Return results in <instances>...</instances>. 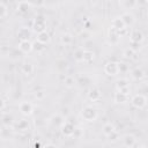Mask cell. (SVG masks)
I'll list each match as a JSON object with an SVG mask.
<instances>
[{"label": "cell", "instance_id": "obj_25", "mask_svg": "<svg viewBox=\"0 0 148 148\" xmlns=\"http://www.w3.org/2000/svg\"><path fill=\"white\" fill-rule=\"evenodd\" d=\"M83 52H84L83 49H77V50L75 51V53H74V58H75V60H77V61H82V59H83Z\"/></svg>", "mask_w": 148, "mask_h": 148}, {"label": "cell", "instance_id": "obj_17", "mask_svg": "<svg viewBox=\"0 0 148 148\" xmlns=\"http://www.w3.org/2000/svg\"><path fill=\"white\" fill-rule=\"evenodd\" d=\"M120 17L123 18V21H124V23L126 24V27H127V25H131V24L134 22V18H133V16H132L130 13H124Z\"/></svg>", "mask_w": 148, "mask_h": 148}, {"label": "cell", "instance_id": "obj_14", "mask_svg": "<svg viewBox=\"0 0 148 148\" xmlns=\"http://www.w3.org/2000/svg\"><path fill=\"white\" fill-rule=\"evenodd\" d=\"M37 40L43 43V44H47L50 42V35L46 31H42L37 35Z\"/></svg>", "mask_w": 148, "mask_h": 148}, {"label": "cell", "instance_id": "obj_20", "mask_svg": "<svg viewBox=\"0 0 148 148\" xmlns=\"http://www.w3.org/2000/svg\"><path fill=\"white\" fill-rule=\"evenodd\" d=\"M28 127H29V124H28V121L24 120V119L20 120V121L16 123V125H15V128H17V130H20V131H25V130H28Z\"/></svg>", "mask_w": 148, "mask_h": 148}, {"label": "cell", "instance_id": "obj_8", "mask_svg": "<svg viewBox=\"0 0 148 148\" xmlns=\"http://www.w3.org/2000/svg\"><path fill=\"white\" fill-rule=\"evenodd\" d=\"M74 131H75V127H74V125L71 124L69 121H65V123L62 124V126H61V132H62V134L66 135V136H72L73 133H74Z\"/></svg>", "mask_w": 148, "mask_h": 148}, {"label": "cell", "instance_id": "obj_15", "mask_svg": "<svg viewBox=\"0 0 148 148\" xmlns=\"http://www.w3.org/2000/svg\"><path fill=\"white\" fill-rule=\"evenodd\" d=\"M131 75L134 80H141L143 76H145V73L141 68H134L132 72H131Z\"/></svg>", "mask_w": 148, "mask_h": 148}, {"label": "cell", "instance_id": "obj_12", "mask_svg": "<svg viewBox=\"0 0 148 148\" xmlns=\"http://www.w3.org/2000/svg\"><path fill=\"white\" fill-rule=\"evenodd\" d=\"M131 42H134V43H141L142 39H143V35L141 31L139 30H133L131 32Z\"/></svg>", "mask_w": 148, "mask_h": 148}, {"label": "cell", "instance_id": "obj_24", "mask_svg": "<svg viewBox=\"0 0 148 148\" xmlns=\"http://www.w3.org/2000/svg\"><path fill=\"white\" fill-rule=\"evenodd\" d=\"M12 120H13V117H12L9 113L2 116V125H5V126H9V124H12Z\"/></svg>", "mask_w": 148, "mask_h": 148}, {"label": "cell", "instance_id": "obj_3", "mask_svg": "<svg viewBox=\"0 0 148 148\" xmlns=\"http://www.w3.org/2000/svg\"><path fill=\"white\" fill-rule=\"evenodd\" d=\"M131 103L134 108L136 109H142L146 106V103H147V99L145 97V95L142 94H136L132 99H131Z\"/></svg>", "mask_w": 148, "mask_h": 148}, {"label": "cell", "instance_id": "obj_11", "mask_svg": "<svg viewBox=\"0 0 148 148\" xmlns=\"http://www.w3.org/2000/svg\"><path fill=\"white\" fill-rule=\"evenodd\" d=\"M88 97H89V99H91V101L96 102V101L101 99L102 94H101L99 89H97V88H91V89H90V91L88 92Z\"/></svg>", "mask_w": 148, "mask_h": 148}, {"label": "cell", "instance_id": "obj_10", "mask_svg": "<svg viewBox=\"0 0 148 148\" xmlns=\"http://www.w3.org/2000/svg\"><path fill=\"white\" fill-rule=\"evenodd\" d=\"M17 36H18L20 40H25V39H29V37L31 36V31H30L28 28L22 27V28L18 29V31H17Z\"/></svg>", "mask_w": 148, "mask_h": 148}, {"label": "cell", "instance_id": "obj_29", "mask_svg": "<svg viewBox=\"0 0 148 148\" xmlns=\"http://www.w3.org/2000/svg\"><path fill=\"white\" fill-rule=\"evenodd\" d=\"M134 53H135V51H134L132 47H128V49H127V50L124 52V56H125L126 58H132Z\"/></svg>", "mask_w": 148, "mask_h": 148}, {"label": "cell", "instance_id": "obj_30", "mask_svg": "<svg viewBox=\"0 0 148 148\" xmlns=\"http://www.w3.org/2000/svg\"><path fill=\"white\" fill-rule=\"evenodd\" d=\"M118 68H119V73L126 72L128 69V67H127V65L125 62H118Z\"/></svg>", "mask_w": 148, "mask_h": 148}, {"label": "cell", "instance_id": "obj_16", "mask_svg": "<svg viewBox=\"0 0 148 148\" xmlns=\"http://www.w3.org/2000/svg\"><path fill=\"white\" fill-rule=\"evenodd\" d=\"M94 57H95V53L92 51H89V50H84L83 52V59L82 61L84 62H91L94 60Z\"/></svg>", "mask_w": 148, "mask_h": 148}, {"label": "cell", "instance_id": "obj_7", "mask_svg": "<svg viewBox=\"0 0 148 148\" xmlns=\"http://www.w3.org/2000/svg\"><path fill=\"white\" fill-rule=\"evenodd\" d=\"M18 49H20L23 53H29L30 51L34 50V44H32L29 39L20 40V43H18Z\"/></svg>", "mask_w": 148, "mask_h": 148}, {"label": "cell", "instance_id": "obj_13", "mask_svg": "<svg viewBox=\"0 0 148 148\" xmlns=\"http://www.w3.org/2000/svg\"><path fill=\"white\" fill-rule=\"evenodd\" d=\"M127 98H128L127 94H124V92H121L119 90H117V92H114L113 99H114L116 103H125V102H127Z\"/></svg>", "mask_w": 148, "mask_h": 148}, {"label": "cell", "instance_id": "obj_21", "mask_svg": "<svg viewBox=\"0 0 148 148\" xmlns=\"http://www.w3.org/2000/svg\"><path fill=\"white\" fill-rule=\"evenodd\" d=\"M113 131H116L114 130V126L112 125V124H110V123H108V124H105L104 126H103V133H104V135H109V134H111Z\"/></svg>", "mask_w": 148, "mask_h": 148}, {"label": "cell", "instance_id": "obj_5", "mask_svg": "<svg viewBox=\"0 0 148 148\" xmlns=\"http://www.w3.org/2000/svg\"><path fill=\"white\" fill-rule=\"evenodd\" d=\"M18 109H20V112L24 116H30L32 113V110H34V106L30 102H27V101H23L20 103L18 105Z\"/></svg>", "mask_w": 148, "mask_h": 148}, {"label": "cell", "instance_id": "obj_9", "mask_svg": "<svg viewBox=\"0 0 148 148\" xmlns=\"http://www.w3.org/2000/svg\"><path fill=\"white\" fill-rule=\"evenodd\" d=\"M111 28H113L114 30H117V31L120 32L121 30H125L126 24L124 23V21H123L121 17H116V18H113L112 22H111Z\"/></svg>", "mask_w": 148, "mask_h": 148}, {"label": "cell", "instance_id": "obj_19", "mask_svg": "<svg viewBox=\"0 0 148 148\" xmlns=\"http://www.w3.org/2000/svg\"><path fill=\"white\" fill-rule=\"evenodd\" d=\"M29 7H30V5H29L28 1H21L17 6V10L20 13H27L29 10Z\"/></svg>", "mask_w": 148, "mask_h": 148}, {"label": "cell", "instance_id": "obj_1", "mask_svg": "<svg viewBox=\"0 0 148 148\" xmlns=\"http://www.w3.org/2000/svg\"><path fill=\"white\" fill-rule=\"evenodd\" d=\"M81 116L87 121H94L97 118V112L92 106H86L81 111Z\"/></svg>", "mask_w": 148, "mask_h": 148}, {"label": "cell", "instance_id": "obj_32", "mask_svg": "<svg viewBox=\"0 0 148 148\" xmlns=\"http://www.w3.org/2000/svg\"><path fill=\"white\" fill-rule=\"evenodd\" d=\"M36 97H37V98H43V97H44V92H43V91L36 92Z\"/></svg>", "mask_w": 148, "mask_h": 148}, {"label": "cell", "instance_id": "obj_18", "mask_svg": "<svg viewBox=\"0 0 148 148\" xmlns=\"http://www.w3.org/2000/svg\"><path fill=\"white\" fill-rule=\"evenodd\" d=\"M123 140H124V146H126V147H132L135 143V138L130 134H127Z\"/></svg>", "mask_w": 148, "mask_h": 148}, {"label": "cell", "instance_id": "obj_4", "mask_svg": "<svg viewBox=\"0 0 148 148\" xmlns=\"http://www.w3.org/2000/svg\"><path fill=\"white\" fill-rule=\"evenodd\" d=\"M104 71L108 75H117L119 73V68H118V62H114V61H109L105 64L104 66Z\"/></svg>", "mask_w": 148, "mask_h": 148}, {"label": "cell", "instance_id": "obj_6", "mask_svg": "<svg viewBox=\"0 0 148 148\" xmlns=\"http://www.w3.org/2000/svg\"><path fill=\"white\" fill-rule=\"evenodd\" d=\"M116 87H117V90H119V91H121V92L128 95V92H130V84H128V81H127L126 79H120V80H118Z\"/></svg>", "mask_w": 148, "mask_h": 148}, {"label": "cell", "instance_id": "obj_22", "mask_svg": "<svg viewBox=\"0 0 148 148\" xmlns=\"http://www.w3.org/2000/svg\"><path fill=\"white\" fill-rule=\"evenodd\" d=\"M72 42H73V37H72V35H69V34H64V35L61 36V43H62V44H65V45H69Z\"/></svg>", "mask_w": 148, "mask_h": 148}, {"label": "cell", "instance_id": "obj_26", "mask_svg": "<svg viewBox=\"0 0 148 148\" xmlns=\"http://www.w3.org/2000/svg\"><path fill=\"white\" fill-rule=\"evenodd\" d=\"M0 17L3 20L6 16H7V13H8V10H7V6L3 3V2H1L0 3Z\"/></svg>", "mask_w": 148, "mask_h": 148}, {"label": "cell", "instance_id": "obj_28", "mask_svg": "<svg viewBox=\"0 0 148 148\" xmlns=\"http://www.w3.org/2000/svg\"><path fill=\"white\" fill-rule=\"evenodd\" d=\"M45 44H43V43H40V42H36V43H34V50H36V51H43L44 50V46Z\"/></svg>", "mask_w": 148, "mask_h": 148}, {"label": "cell", "instance_id": "obj_2", "mask_svg": "<svg viewBox=\"0 0 148 148\" xmlns=\"http://www.w3.org/2000/svg\"><path fill=\"white\" fill-rule=\"evenodd\" d=\"M45 28H46V23H45V20L43 16H37L32 21V30L34 31L39 34L42 31H45Z\"/></svg>", "mask_w": 148, "mask_h": 148}, {"label": "cell", "instance_id": "obj_33", "mask_svg": "<svg viewBox=\"0 0 148 148\" xmlns=\"http://www.w3.org/2000/svg\"><path fill=\"white\" fill-rule=\"evenodd\" d=\"M147 1H148V0H147Z\"/></svg>", "mask_w": 148, "mask_h": 148}, {"label": "cell", "instance_id": "obj_23", "mask_svg": "<svg viewBox=\"0 0 148 148\" xmlns=\"http://www.w3.org/2000/svg\"><path fill=\"white\" fill-rule=\"evenodd\" d=\"M32 71H34V67H32L31 64H24V65L22 66V72H23V74H25V75H30V74L32 73Z\"/></svg>", "mask_w": 148, "mask_h": 148}, {"label": "cell", "instance_id": "obj_31", "mask_svg": "<svg viewBox=\"0 0 148 148\" xmlns=\"http://www.w3.org/2000/svg\"><path fill=\"white\" fill-rule=\"evenodd\" d=\"M108 139H109L110 141H116V140L118 139V133H117V131H113L111 134H109V135H108Z\"/></svg>", "mask_w": 148, "mask_h": 148}, {"label": "cell", "instance_id": "obj_27", "mask_svg": "<svg viewBox=\"0 0 148 148\" xmlns=\"http://www.w3.org/2000/svg\"><path fill=\"white\" fill-rule=\"evenodd\" d=\"M74 79L72 77V76H66L65 77V84H66V87H68V88H71V87H73L74 86Z\"/></svg>", "mask_w": 148, "mask_h": 148}]
</instances>
